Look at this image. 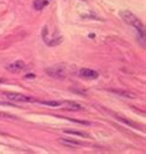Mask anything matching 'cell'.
I'll use <instances>...</instances> for the list:
<instances>
[{
  "label": "cell",
  "mask_w": 146,
  "mask_h": 154,
  "mask_svg": "<svg viewBox=\"0 0 146 154\" xmlns=\"http://www.w3.org/2000/svg\"><path fill=\"white\" fill-rule=\"evenodd\" d=\"M120 16L123 17V20L126 24L131 25L133 27H135L136 30H138L139 35L141 36V44H142V46H145V26H144L142 21H140V19H138L133 13H130L128 10L121 11L120 13Z\"/></svg>",
  "instance_id": "1"
},
{
  "label": "cell",
  "mask_w": 146,
  "mask_h": 154,
  "mask_svg": "<svg viewBox=\"0 0 146 154\" xmlns=\"http://www.w3.org/2000/svg\"><path fill=\"white\" fill-rule=\"evenodd\" d=\"M46 73L51 77H55V79H64L66 70H64L63 66L57 65V66L50 67V69H46Z\"/></svg>",
  "instance_id": "2"
},
{
  "label": "cell",
  "mask_w": 146,
  "mask_h": 154,
  "mask_svg": "<svg viewBox=\"0 0 146 154\" xmlns=\"http://www.w3.org/2000/svg\"><path fill=\"white\" fill-rule=\"evenodd\" d=\"M5 96L10 101H14V102H35L36 101L34 97H28V96H25V94H21V93L6 92Z\"/></svg>",
  "instance_id": "3"
},
{
  "label": "cell",
  "mask_w": 146,
  "mask_h": 154,
  "mask_svg": "<svg viewBox=\"0 0 146 154\" xmlns=\"http://www.w3.org/2000/svg\"><path fill=\"white\" fill-rule=\"evenodd\" d=\"M79 76L83 77V79H87V80H95L98 79V72L94 71V70H91V69H81L79 70Z\"/></svg>",
  "instance_id": "4"
},
{
  "label": "cell",
  "mask_w": 146,
  "mask_h": 154,
  "mask_svg": "<svg viewBox=\"0 0 146 154\" xmlns=\"http://www.w3.org/2000/svg\"><path fill=\"white\" fill-rule=\"evenodd\" d=\"M24 69H25V63L22 61H15V62L6 66L7 71H11V72H15V73L16 72H21Z\"/></svg>",
  "instance_id": "5"
},
{
  "label": "cell",
  "mask_w": 146,
  "mask_h": 154,
  "mask_svg": "<svg viewBox=\"0 0 146 154\" xmlns=\"http://www.w3.org/2000/svg\"><path fill=\"white\" fill-rule=\"evenodd\" d=\"M58 142H60L61 144H63V146H68V147H79L83 144V143H79V142H77L74 139H68V138H60Z\"/></svg>",
  "instance_id": "6"
},
{
  "label": "cell",
  "mask_w": 146,
  "mask_h": 154,
  "mask_svg": "<svg viewBox=\"0 0 146 154\" xmlns=\"http://www.w3.org/2000/svg\"><path fill=\"white\" fill-rule=\"evenodd\" d=\"M108 91L113 92V93H116V94H119V96H123V97H128V98H134L135 96L128 91H124V90H116V88H109Z\"/></svg>",
  "instance_id": "7"
},
{
  "label": "cell",
  "mask_w": 146,
  "mask_h": 154,
  "mask_svg": "<svg viewBox=\"0 0 146 154\" xmlns=\"http://www.w3.org/2000/svg\"><path fill=\"white\" fill-rule=\"evenodd\" d=\"M66 109H71V111H79L82 109V106L76 103V102H66Z\"/></svg>",
  "instance_id": "8"
},
{
  "label": "cell",
  "mask_w": 146,
  "mask_h": 154,
  "mask_svg": "<svg viewBox=\"0 0 146 154\" xmlns=\"http://www.w3.org/2000/svg\"><path fill=\"white\" fill-rule=\"evenodd\" d=\"M46 5H47V2H45V0H35L34 2V9L37 10V11L42 10Z\"/></svg>",
  "instance_id": "9"
},
{
  "label": "cell",
  "mask_w": 146,
  "mask_h": 154,
  "mask_svg": "<svg viewBox=\"0 0 146 154\" xmlns=\"http://www.w3.org/2000/svg\"><path fill=\"white\" fill-rule=\"evenodd\" d=\"M114 117L118 119V121H120L121 123H124V124H126V126H130V127H134V128H139V127H136L135 124L131 122V121H129V119H126V118H124V117H119V116H116V114H114Z\"/></svg>",
  "instance_id": "10"
},
{
  "label": "cell",
  "mask_w": 146,
  "mask_h": 154,
  "mask_svg": "<svg viewBox=\"0 0 146 154\" xmlns=\"http://www.w3.org/2000/svg\"><path fill=\"white\" fill-rule=\"evenodd\" d=\"M41 104H46V106H51V107H58L61 106V102H57V101H38Z\"/></svg>",
  "instance_id": "11"
},
{
  "label": "cell",
  "mask_w": 146,
  "mask_h": 154,
  "mask_svg": "<svg viewBox=\"0 0 146 154\" xmlns=\"http://www.w3.org/2000/svg\"><path fill=\"white\" fill-rule=\"evenodd\" d=\"M64 133L74 134V136H81V137H87V134L83 133V132H77V131H71V129H64Z\"/></svg>",
  "instance_id": "12"
},
{
  "label": "cell",
  "mask_w": 146,
  "mask_h": 154,
  "mask_svg": "<svg viewBox=\"0 0 146 154\" xmlns=\"http://www.w3.org/2000/svg\"><path fill=\"white\" fill-rule=\"evenodd\" d=\"M60 42H62V37H57V38H55V40L48 41L47 44H48V46H56V45H58Z\"/></svg>",
  "instance_id": "13"
},
{
  "label": "cell",
  "mask_w": 146,
  "mask_h": 154,
  "mask_svg": "<svg viewBox=\"0 0 146 154\" xmlns=\"http://www.w3.org/2000/svg\"><path fill=\"white\" fill-rule=\"evenodd\" d=\"M70 121H72V122H76V123H81V124H84V126H89V124H92L91 122H87V121H81V119H74V118H70Z\"/></svg>",
  "instance_id": "14"
},
{
  "label": "cell",
  "mask_w": 146,
  "mask_h": 154,
  "mask_svg": "<svg viewBox=\"0 0 146 154\" xmlns=\"http://www.w3.org/2000/svg\"><path fill=\"white\" fill-rule=\"evenodd\" d=\"M30 77H31V79H34L35 75H34V73H28V75H26V79H30Z\"/></svg>",
  "instance_id": "15"
},
{
  "label": "cell",
  "mask_w": 146,
  "mask_h": 154,
  "mask_svg": "<svg viewBox=\"0 0 146 154\" xmlns=\"http://www.w3.org/2000/svg\"><path fill=\"white\" fill-rule=\"evenodd\" d=\"M0 104H6V103H4V102H0Z\"/></svg>",
  "instance_id": "16"
},
{
  "label": "cell",
  "mask_w": 146,
  "mask_h": 154,
  "mask_svg": "<svg viewBox=\"0 0 146 154\" xmlns=\"http://www.w3.org/2000/svg\"><path fill=\"white\" fill-rule=\"evenodd\" d=\"M0 82H4V80H0Z\"/></svg>",
  "instance_id": "17"
}]
</instances>
